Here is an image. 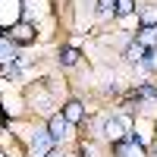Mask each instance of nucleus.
<instances>
[{
    "instance_id": "f257e3e1",
    "label": "nucleus",
    "mask_w": 157,
    "mask_h": 157,
    "mask_svg": "<svg viewBox=\"0 0 157 157\" xmlns=\"http://www.w3.org/2000/svg\"><path fill=\"white\" fill-rule=\"evenodd\" d=\"M54 154V135L47 132H35L32 135V157H50Z\"/></svg>"
},
{
    "instance_id": "f03ea898",
    "label": "nucleus",
    "mask_w": 157,
    "mask_h": 157,
    "mask_svg": "<svg viewBox=\"0 0 157 157\" xmlns=\"http://www.w3.org/2000/svg\"><path fill=\"white\" fill-rule=\"evenodd\" d=\"M129 126H132V120H129V116H113V120H107L104 132L110 135V141H120V138L129 135Z\"/></svg>"
},
{
    "instance_id": "7ed1b4c3",
    "label": "nucleus",
    "mask_w": 157,
    "mask_h": 157,
    "mask_svg": "<svg viewBox=\"0 0 157 157\" xmlns=\"http://www.w3.org/2000/svg\"><path fill=\"white\" fill-rule=\"evenodd\" d=\"M10 41H16V44H32L35 41V29L29 22H16L10 29Z\"/></svg>"
},
{
    "instance_id": "20e7f679",
    "label": "nucleus",
    "mask_w": 157,
    "mask_h": 157,
    "mask_svg": "<svg viewBox=\"0 0 157 157\" xmlns=\"http://www.w3.org/2000/svg\"><path fill=\"white\" fill-rule=\"evenodd\" d=\"M66 129H69V120H66L63 113H54V116H50V123H47V132L54 135V141H60L63 135H66Z\"/></svg>"
},
{
    "instance_id": "39448f33",
    "label": "nucleus",
    "mask_w": 157,
    "mask_h": 157,
    "mask_svg": "<svg viewBox=\"0 0 157 157\" xmlns=\"http://www.w3.org/2000/svg\"><path fill=\"white\" fill-rule=\"evenodd\" d=\"M145 57H148V47H145V44L132 41V44L126 47V60H129V63H145Z\"/></svg>"
},
{
    "instance_id": "423d86ee",
    "label": "nucleus",
    "mask_w": 157,
    "mask_h": 157,
    "mask_svg": "<svg viewBox=\"0 0 157 157\" xmlns=\"http://www.w3.org/2000/svg\"><path fill=\"white\" fill-rule=\"evenodd\" d=\"M63 116H66L69 123H78V120L85 116V110H82V104H78V101H69L66 107H63Z\"/></svg>"
},
{
    "instance_id": "0eeeda50",
    "label": "nucleus",
    "mask_w": 157,
    "mask_h": 157,
    "mask_svg": "<svg viewBox=\"0 0 157 157\" xmlns=\"http://www.w3.org/2000/svg\"><path fill=\"white\" fill-rule=\"evenodd\" d=\"M135 41H138V44H145L148 50H151V47H157V25H154V29H141Z\"/></svg>"
},
{
    "instance_id": "6e6552de",
    "label": "nucleus",
    "mask_w": 157,
    "mask_h": 157,
    "mask_svg": "<svg viewBox=\"0 0 157 157\" xmlns=\"http://www.w3.org/2000/svg\"><path fill=\"white\" fill-rule=\"evenodd\" d=\"M13 57H16V41L0 38V60H13Z\"/></svg>"
},
{
    "instance_id": "1a4fd4ad",
    "label": "nucleus",
    "mask_w": 157,
    "mask_h": 157,
    "mask_svg": "<svg viewBox=\"0 0 157 157\" xmlns=\"http://www.w3.org/2000/svg\"><path fill=\"white\" fill-rule=\"evenodd\" d=\"M60 63H63V66H75V63H78V50L75 47H66L60 54Z\"/></svg>"
},
{
    "instance_id": "9d476101",
    "label": "nucleus",
    "mask_w": 157,
    "mask_h": 157,
    "mask_svg": "<svg viewBox=\"0 0 157 157\" xmlns=\"http://www.w3.org/2000/svg\"><path fill=\"white\" fill-rule=\"evenodd\" d=\"M141 22H145V29H154L157 25V10L151 6V10H141Z\"/></svg>"
},
{
    "instance_id": "9b49d317",
    "label": "nucleus",
    "mask_w": 157,
    "mask_h": 157,
    "mask_svg": "<svg viewBox=\"0 0 157 157\" xmlns=\"http://www.w3.org/2000/svg\"><path fill=\"white\" fill-rule=\"evenodd\" d=\"M132 10H135V0H116V13L120 16H129Z\"/></svg>"
},
{
    "instance_id": "f8f14e48",
    "label": "nucleus",
    "mask_w": 157,
    "mask_h": 157,
    "mask_svg": "<svg viewBox=\"0 0 157 157\" xmlns=\"http://www.w3.org/2000/svg\"><path fill=\"white\" fill-rule=\"evenodd\" d=\"M116 10V0H98V13L101 16H107V13H113Z\"/></svg>"
},
{
    "instance_id": "ddd939ff",
    "label": "nucleus",
    "mask_w": 157,
    "mask_h": 157,
    "mask_svg": "<svg viewBox=\"0 0 157 157\" xmlns=\"http://www.w3.org/2000/svg\"><path fill=\"white\" fill-rule=\"evenodd\" d=\"M145 66H148L151 72H157V47H151V50H148V57H145Z\"/></svg>"
},
{
    "instance_id": "4468645a",
    "label": "nucleus",
    "mask_w": 157,
    "mask_h": 157,
    "mask_svg": "<svg viewBox=\"0 0 157 157\" xmlns=\"http://www.w3.org/2000/svg\"><path fill=\"white\" fill-rule=\"evenodd\" d=\"M135 98H148V101H151V98H157V91H154L151 85H145V88H138V91H135Z\"/></svg>"
},
{
    "instance_id": "2eb2a0df",
    "label": "nucleus",
    "mask_w": 157,
    "mask_h": 157,
    "mask_svg": "<svg viewBox=\"0 0 157 157\" xmlns=\"http://www.w3.org/2000/svg\"><path fill=\"white\" fill-rule=\"evenodd\" d=\"M19 75V63H10V66H6V78H16Z\"/></svg>"
},
{
    "instance_id": "dca6fc26",
    "label": "nucleus",
    "mask_w": 157,
    "mask_h": 157,
    "mask_svg": "<svg viewBox=\"0 0 157 157\" xmlns=\"http://www.w3.org/2000/svg\"><path fill=\"white\" fill-rule=\"evenodd\" d=\"M151 157H157V151H151Z\"/></svg>"
},
{
    "instance_id": "f3484780",
    "label": "nucleus",
    "mask_w": 157,
    "mask_h": 157,
    "mask_svg": "<svg viewBox=\"0 0 157 157\" xmlns=\"http://www.w3.org/2000/svg\"><path fill=\"white\" fill-rule=\"evenodd\" d=\"M50 157H60V154H50Z\"/></svg>"
},
{
    "instance_id": "a211bd4d",
    "label": "nucleus",
    "mask_w": 157,
    "mask_h": 157,
    "mask_svg": "<svg viewBox=\"0 0 157 157\" xmlns=\"http://www.w3.org/2000/svg\"><path fill=\"white\" fill-rule=\"evenodd\" d=\"M0 157H6V154H0Z\"/></svg>"
},
{
    "instance_id": "6ab92c4d",
    "label": "nucleus",
    "mask_w": 157,
    "mask_h": 157,
    "mask_svg": "<svg viewBox=\"0 0 157 157\" xmlns=\"http://www.w3.org/2000/svg\"><path fill=\"white\" fill-rule=\"evenodd\" d=\"M0 38H3V35H0Z\"/></svg>"
}]
</instances>
